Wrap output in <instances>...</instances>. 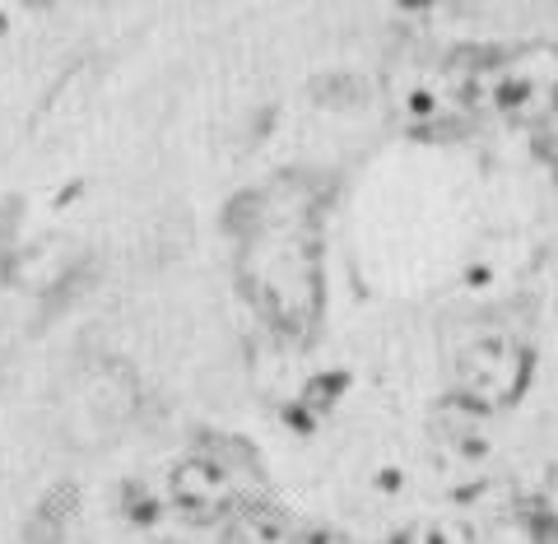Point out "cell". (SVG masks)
I'll use <instances>...</instances> for the list:
<instances>
[{"label":"cell","mask_w":558,"mask_h":544,"mask_svg":"<svg viewBox=\"0 0 558 544\" xmlns=\"http://www.w3.org/2000/svg\"><path fill=\"white\" fill-rule=\"evenodd\" d=\"M242 285L279 330L303 336L322 303V270L312 256V238L299 223H260L242 252Z\"/></svg>","instance_id":"cell-1"},{"label":"cell","mask_w":558,"mask_h":544,"mask_svg":"<svg viewBox=\"0 0 558 544\" xmlns=\"http://www.w3.org/2000/svg\"><path fill=\"white\" fill-rule=\"evenodd\" d=\"M475 108L512 121V126H535L558 108V47L554 43H521L502 57L475 65L470 84Z\"/></svg>","instance_id":"cell-2"},{"label":"cell","mask_w":558,"mask_h":544,"mask_svg":"<svg viewBox=\"0 0 558 544\" xmlns=\"http://www.w3.org/2000/svg\"><path fill=\"white\" fill-rule=\"evenodd\" d=\"M531 367H535L531 349L517 336H475L457 354V367H451L457 400L480 414L512 410L531 386Z\"/></svg>","instance_id":"cell-3"},{"label":"cell","mask_w":558,"mask_h":544,"mask_svg":"<svg viewBox=\"0 0 558 544\" xmlns=\"http://www.w3.org/2000/svg\"><path fill=\"white\" fill-rule=\"evenodd\" d=\"M168 498L186 521H223L242 503V484L238 470L223 466L215 451H196L172 466Z\"/></svg>","instance_id":"cell-4"},{"label":"cell","mask_w":558,"mask_h":544,"mask_svg":"<svg viewBox=\"0 0 558 544\" xmlns=\"http://www.w3.org/2000/svg\"><path fill=\"white\" fill-rule=\"evenodd\" d=\"M223 544H299L293 521L266 503H238L223 517Z\"/></svg>","instance_id":"cell-5"},{"label":"cell","mask_w":558,"mask_h":544,"mask_svg":"<svg viewBox=\"0 0 558 544\" xmlns=\"http://www.w3.org/2000/svg\"><path fill=\"white\" fill-rule=\"evenodd\" d=\"M410 544H475V531L461 517H433L424 525H414Z\"/></svg>","instance_id":"cell-6"},{"label":"cell","mask_w":558,"mask_h":544,"mask_svg":"<svg viewBox=\"0 0 558 544\" xmlns=\"http://www.w3.org/2000/svg\"><path fill=\"white\" fill-rule=\"evenodd\" d=\"M24 5H33V10H47V5H57V0H24Z\"/></svg>","instance_id":"cell-7"},{"label":"cell","mask_w":558,"mask_h":544,"mask_svg":"<svg viewBox=\"0 0 558 544\" xmlns=\"http://www.w3.org/2000/svg\"><path fill=\"white\" fill-rule=\"evenodd\" d=\"M554 117H558V108H554Z\"/></svg>","instance_id":"cell-8"}]
</instances>
